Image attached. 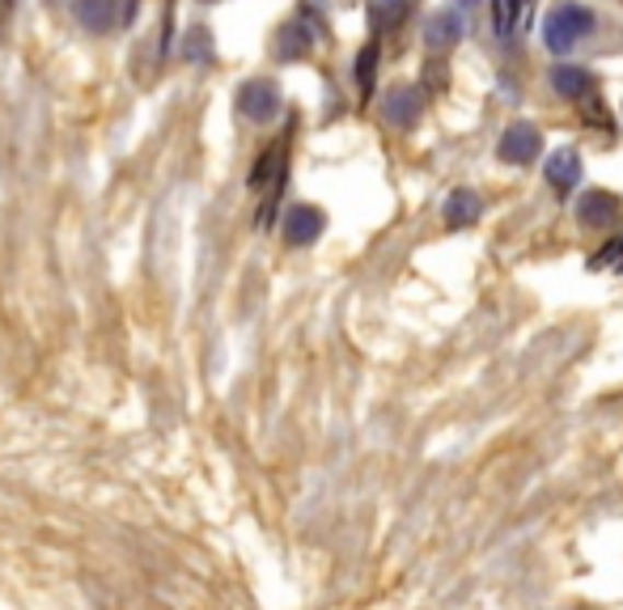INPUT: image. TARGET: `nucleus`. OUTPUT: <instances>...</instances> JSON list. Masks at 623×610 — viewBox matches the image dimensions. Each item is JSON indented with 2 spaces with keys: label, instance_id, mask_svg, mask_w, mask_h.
I'll return each mask as SVG.
<instances>
[{
  "label": "nucleus",
  "instance_id": "obj_5",
  "mask_svg": "<svg viewBox=\"0 0 623 610\" xmlns=\"http://www.w3.org/2000/svg\"><path fill=\"white\" fill-rule=\"evenodd\" d=\"M615 217H620V199L611 192H590V195H581V204H577V221L586 229L615 226Z\"/></svg>",
  "mask_w": 623,
  "mask_h": 610
},
{
  "label": "nucleus",
  "instance_id": "obj_11",
  "mask_svg": "<svg viewBox=\"0 0 623 610\" xmlns=\"http://www.w3.org/2000/svg\"><path fill=\"white\" fill-rule=\"evenodd\" d=\"M480 212H484V199H480L475 192H466V187L446 199V226L450 229L475 226V221H480Z\"/></svg>",
  "mask_w": 623,
  "mask_h": 610
},
{
  "label": "nucleus",
  "instance_id": "obj_17",
  "mask_svg": "<svg viewBox=\"0 0 623 610\" xmlns=\"http://www.w3.org/2000/svg\"><path fill=\"white\" fill-rule=\"evenodd\" d=\"M462 4H480V0H462Z\"/></svg>",
  "mask_w": 623,
  "mask_h": 610
},
{
  "label": "nucleus",
  "instance_id": "obj_10",
  "mask_svg": "<svg viewBox=\"0 0 623 610\" xmlns=\"http://www.w3.org/2000/svg\"><path fill=\"white\" fill-rule=\"evenodd\" d=\"M77 26L90 34H106L115 22V0H77Z\"/></svg>",
  "mask_w": 623,
  "mask_h": 610
},
{
  "label": "nucleus",
  "instance_id": "obj_1",
  "mask_svg": "<svg viewBox=\"0 0 623 610\" xmlns=\"http://www.w3.org/2000/svg\"><path fill=\"white\" fill-rule=\"evenodd\" d=\"M590 31H593L590 9L577 4V0H564V4H556V9L547 13V22H543V43H547V51L564 56V51H573Z\"/></svg>",
  "mask_w": 623,
  "mask_h": 610
},
{
  "label": "nucleus",
  "instance_id": "obj_9",
  "mask_svg": "<svg viewBox=\"0 0 623 610\" xmlns=\"http://www.w3.org/2000/svg\"><path fill=\"white\" fill-rule=\"evenodd\" d=\"M552 90L559 97H568V102H577V97H586L593 90V77L577 65H556L552 68Z\"/></svg>",
  "mask_w": 623,
  "mask_h": 610
},
{
  "label": "nucleus",
  "instance_id": "obj_3",
  "mask_svg": "<svg viewBox=\"0 0 623 610\" xmlns=\"http://www.w3.org/2000/svg\"><path fill=\"white\" fill-rule=\"evenodd\" d=\"M539 149H543V136H539L534 124H509V131L496 145L500 161H509V165H530L539 158Z\"/></svg>",
  "mask_w": 623,
  "mask_h": 610
},
{
  "label": "nucleus",
  "instance_id": "obj_14",
  "mask_svg": "<svg viewBox=\"0 0 623 610\" xmlns=\"http://www.w3.org/2000/svg\"><path fill=\"white\" fill-rule=\"evenodd\" d=\"M373 68H378V43H369L361 56H357V85H361L365 94L373 85Z\"/></svg>",
  "mask_w": 623,
  "mask_h": 610
},
{
  "label": "nucleus",
  "instance_id": "obj_4",
  "mask_svg": "<svg viewBox=\"0 0 623 610\" xmlns=\"http://www.w3.org/2000/svg\"><path fill=\"white\" fill-rule=\"evenodd\" d=\"M323 229H327V217H323L314 204H293V208H289V217H285V238H289L293 246H310V242H319V238H323Z\"/></svg>",
  "mask_w": 623,
  "mask_h": 610
},
{
  "label": "nucleus",
  "instance_id": "obj_15",
  "mask_svg": "<svg viewBox=\"0 0 623 610\" xmlns=\"http://www.w3.org/2000/svg\"><path fill=\"white\" fill-rule=\"evenodd\" d=\"M518 4L522 0H496V34H509L514 31V18H518Z\"/></svg>",
  "mask_w": 623,
  "mask_h": 610
},
{
  "label": "nucleus",
  "instance_id": "obj_13",
  "mask_svg": "<svg viewBox=\"0 0 623 610\" xmlns=\"http://www.w3.org/2000/svg\"><path fill=\"white\" fill-rule=\"evenodd\" d=\"M403 18H407V0H369V22L378 34L394 31Z\"/></svg>",
  "mask_w": 623,
  "mask_h": 610
},
{
  "label": "nucleus",
  "instance_id": "obj_2",
  "mask_svg": "<svg viewBox=\"0 0 623 610\" xmlns=\"http://www.w3.org/2000/svg\"><path fill=\"white\" fill-rule=\"evenodd\" d=\"M238 111H242L251 124H272V119L280 115V90H276V81H267V77L246 81V85L238 90Z\"/></svg>",
  "mask_w": 623,
  "mask_h": 610
},
{
  "label": "nucleus",
  "instance_id": "obj_12",
  "mask_svg": "<svg viewBox=\"0 0 623 610\" xmlns=\"http://www.w3.org/2000/svg\"><path fill=\"white\" fill-rule=\"evenodd\" d=\"M310 43H314V34H305V26L289 22L285 31L276 34V60H297V56H305Z\"/></svg>",
  "mask_w": 623,
  "mask_h": 610
},
{
  "label": "nucleus",
  "instance_id": "obj_8",
  "mask_svg": "<svg viewBox=\"0 0 623 610\" xmlns=\"http://www.w3.org/2000/svg\"><path fill=\"white\" fill-rule=\"evenodd\" d=\"M547 183L556 192H573L581 183V158H577V149H559V153L547 158Z\"/></svg>",
  "mask_w": 623,
  "mask_h": 610
},
{
  "label": "nucleus",
  "instance_id": "obj_16",
  "mask_svg": "<svg viewBox=\"0 0 623 610\" xmlns=\"http://www.w3.org/2000/svg\"><path fill=\"white\" fill-rule=\"evenodd\" d=\"M187 56H192V60H212V43H208V34L192 31V38H187Z\"/></svg>",
  "mask_w": 623,
  "mask_h": 610
},
{
  "label": "nucleus",
  "instance_id": "obj_6",
  "mask_svg": "<svg viewBox=\"0 0 623 610\" xmlns=\"http://www.w3.org/2000/svg\"><path fill=\"white\" fill-rule=\"evenodd\" d=\"M420 90H412V85H399L387 94V106H382V115H387V124L394 128H412L416 119H420Z\"/></svg>",
  "mask_w": 623,
  "mask_h": 610
},
{
  "label": "nucleus",
  "instance_id": "obj_7",
  "mask_svg": "<svg viewBox=\"0 0 623 610\" xmlns=\"http://www.w3.org/2000/svg\"><path fill=\"white\" fill-rule=\"evenodd\" d=\"M462 38V18L459 13H432L425 26V47L428 51H450Z\"/></svg>",
  "mask_w": 623,
  "mask_h": 610
}]
</instances>
